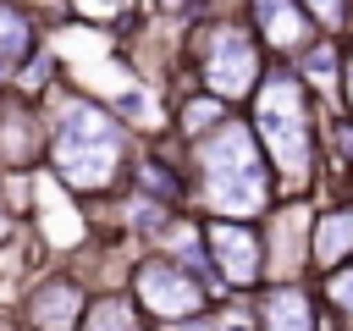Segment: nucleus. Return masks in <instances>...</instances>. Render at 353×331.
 I'll return each instance as SVG.
<instances>
[{"instance_id": "obj_19", "label": "nucleus", "mask_w": 353, "mask_h": 331, "mask_svg": "<svg viewBox=\"0 0 353 331\" xmlns=\"http://www.w3.org/2000/svg\"><path fill=\"white\" fill-rule=\"evenodd\" d=\"M342 105H347V116H353V50L342 55Z\"/></svg>"}, {"instance_id": "obj_9", "label": "nucleus", "mask_w": 353, "mask_h": 331, "mask_svg": "<svg viewBox=\"0 0 353 331\" xmlns=\"http://www.w3.org/2000/svg\"><path fill=\"white\" fill-rule=\"evenodd\" d=\"M28 320H33V331H72L83 320V287L77 281H44V287H33Z\"/></svg>"}, {"instance_id": "obj_10", "label": "nucleus", "mask_w": 353, "mask_h": 331, "mask_svg": "<svg viewBox=\"0 0 353 331\" xmlns=\"http://www.w3.org/2000/svg\"><path fill=\"white\" fill-rule=\"evenodd\" d=\"M259 325H265V331H320V320H314V298H309L298 281H281V287L265 292V303H259Z\"/></svg>"}, {"instance_id": "obj_6", "label": "nucleus", "mask_w": 353, "mask_h": 331, "mask_svg": "<svg viewBox=\"0 0 353 331\" xmlns=\"http://www.w3.org/2000/svg\"><path fill=\"white\" fill-rule=\"evenodd\" d=\"M204 243H210L215 270H221L232 287H254V281H259V270H265V237H259L254 226L215 215V221L204 226Z\"/></svg>"}, {"instance_id": "obj_17", "label": "nucleus", "mask_w": 353, "mask_h": 331, "mask_svg": "<svg viewBox=\"0 0 353 331\" xmlns=\"http://www.w3.org/2000/svg\"><path fill=\"white\" fill-rule=\"evenodd\" d=\"M138 177L149 182V193H154V199H176V177H171L165 166H154V160H149V166H138Z\"/></svg>"}, {"instance_id": "obj_7", "label": "nucleus", "mask_w": 353, "mask_h": 331, "mask_svg": "<svg viewBox=\"0 0 353 331\" xmlns=\"http://www.w3.org/2000/svg\"><path fill=\"white\" fill-rule=\"evenodd\" d=\"M39 149H44L39 110H33L28 99L6 94V99H0V166L22 171V166H33V160H39Z\"/></svg>"}, {"instance_id": "obj_14", "label": "nucleus", "mask_w": 353, "mask_h": 331, "mask_svg": "<svg viewBox=\"0 0 353 331\" xmlns=\"http://www.w3.org/2000/svg\"><path fill=\"white\" fill-rule=\"evenodd\" d=\"M325 298L342 314V331H353V265H336V276L325 281Z\"/></svg>"}, {"instance_id": "obj_13", "label": "nucleus", "mask_w": 353, "mask_h": 331, "mask_svg": "<svg viewBox=\"0 0 353 331\" xmlns=\"http://www.w3.org/2000/svg\"><path fill=\"white\" fill-rule=\"evenodd\" d=\"M83 331H143V320H138L132 298L105 292V298H94V303H88V325H83Z\"/></svg>"}, {"instance_id": "obj_4", "label": "nucleus", "mask_w": 353, "mask_h": 331, "mask_svg": "<svg viewBox=\"0 0 353 331\" xmlns=\"http://www.w3.org/2000/svg\"><path fill=\"white\" fill-rule=\"evenodd\" d=\"M259 72H265L259 66V39L243 22H232V17L204 22V33H199V77H204L210 99H221V105L248 99Z\"/></svg>"}, {"instance_id": "obj_20", "label": "nucleus", "mask_w": 353, "mask_h": 331, "mask_svg": "<svg viewBox=\"0 0 353 331\" xmlns=\"http://www.w3.org/2000/svg\"><path fill=\"white\" fill-rule=\"evenodd\" d=\"M160 6H165V11H171V17H188V11H193V6H199V0H160Z\"/></svg>"}, {"instance_id": "obj_2", "label": "nucleus", "mask_w": 353, "mask_h": 331, "mask_svg": "<svg viewBox=\"0 0 353 331\" xmlns=\"http://www.w3.org/2000/svg\"><path fill=\"white\" fill-rule=\"evenodd\" d=\"M193 166H199V193L215 215L226 221H248L270 204V177H265V154L248 132V121L221 116L210 132L193 138Z\"/></svg>"}, {"instance_id": "obj_11", "label": "nucleus", "mask_w": 353, "mask_h": 331, "mask_svg": "<svg viewBox=\"0 0 353 331\" xmlns=\"http://www.w3.org/2000/svg\"><path fill=\"white\" fill-rule=\"evenodd\" d=\"M309 259H314L320 270H336V265L353 259V204H347V210H325V215L314 221V232H309Z\"/></svg>"}, {"instance_id": "obj_3", "label": "nucleus", "mask_w": 353, "mask_h": 331, "mask_svg": "<svg viewBox=\"0 0 353 331\" xmlns=\"http://www.w3.org/2000/svg\"><path fill=\"white\" fill-rule=\"evenodd\" d=\"M50 160H55V177L72 193H99L121 171L127 138H121V127H116L110 110H99L88 99H72L55 116V127H50Z\"/></svg>"}, {"instance_id": "obj_16", "label": "nucleus", "mask_w": 353, "mask_h": 331, "mask_svg": "<svg viewBox=\"0 0 353 331\" xmlns=\"http://www.w3.org/2000/svg\"><path fill=\"white\" fill-rule=\"evenodd\" d=\"M176 331H254L243 314H188V320H171Z\"/></svg>"}, {"instance_id": "obj_18", "label": "nucleus", "mask_w": 353, "mask_h": 331, "mask_svg": "<svg viewBox=\"0 0 353 331\" xmlns=\"http://www.w3.org/2000/svg\"><path fill=\"white\" fill-rule=\"evenodd\" d=\"M77 11H83V17H116L121 0H77Z\"/></svg>"}, {"instance_id": "obj_8", "label": "nucleus", "mask_w": 353, "mask_h": 331, "mask_svg": "<svg viewBox=\"0 0 353 331\" xmlns=\"http://www.w3.org/2000/svg\"><path fill=\"white\" fill-rule=\"evenodd\" d=\"M254 33H259V44H265V50L292 55V50H303V44H309L314 22L303 17V6H298V0H254Z\"/></svg>"}, {"instance_id": "obj_12", "label": "nucleus", "mask_w": 353, "mask_h": 331, "mask_svg": "<svg viewBox=\"0 0 353 331\" xmlns=\"http://www.w3.org/2000/svg\"><path fill=\"white\" fill-rule=\"evenodd\" d=\"M28 55H33V22H28V11H22V6L0 0V77H6V72H17Z\"/></svg>"}, {"instance_id": "obj_15", "label": "nucleus", "mask_w": 353, "mask_h": 331, "mask_svg": "<svg viewBox=\"0 0 353 331\" xmlns=\"http://www.w3.org/2000/svg\"><path fill=\"white\" fill-rule=\"evenodd\" d=\"M303 6V17L314 22V28H325V33H336L342 22H347V0H298Z\"/></svg>"}, {"instance_id": "obj_5", "label": "nucleus", "mask_w": 353, "mask_h": 331, "mask_svg": "<svg viewBox=\"0 0 353 331\" xmlns=\"http://www.w3.org/2000/svg\"><path fill=\"white\" fill-rule=\"evenodd\" d=\"M132 287H138V303H143L149 314H160V320H188V314H199V309L210 303L204 276H193V270L176 265V259H143V265L132 270Z\"/></svg>"}, {"instance_id": "obj_1", "label": "nucleus", "mask_w": 353, "mask_h": 331, "mask_svg": "<svg viewBox=\"0 0 353 331\" xmlns=\"http://www.w3.org/2000/svg\"><path fill=\"white\" fill-rule=\"evenodd\" d=\"M254 99V143L259 154L276 166V177L287 182V193H298L314 177V105L298 72H259V83L248 88Z\"/></svg>"}]
</instances>
